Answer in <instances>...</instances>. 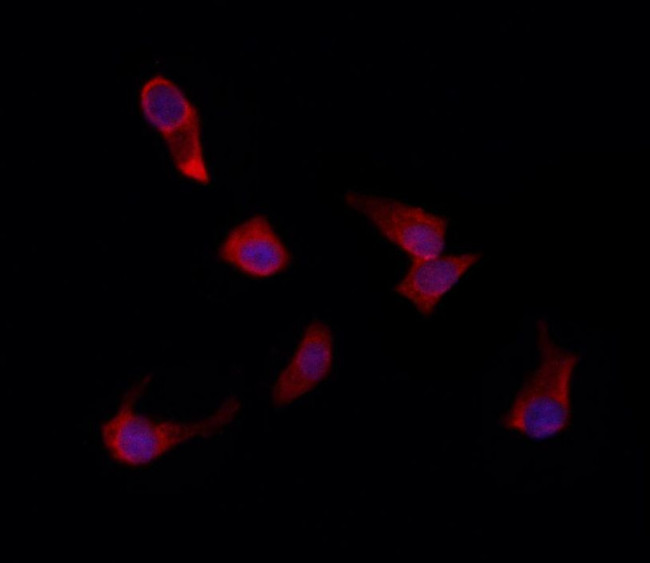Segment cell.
I'll list each match as a JSON object with an SVG mask.
<instances>
[{"label": "cell", "instance_id": "obj_6", "mask_svg": "<svg viewBox=\"0 0 650 563\" xmlns=\"http://www.w3.org/2000/svg\"><path fill=\"white\" fill-rule=\"evenodd\" d=\"M333 337L329 326L311 322L287 366L278 375L271 392L274 407H284L313 390L331 372Z\"/></svg>", "mask_w": 650, "mask_h": 563}, {"label": "cell", "instance_id": "obj_3", "mask_svg": "<svg viewBox=\"0 0 650 563\" xmlns=\"http://www.w3.org/2000/svg\"><path fill=\"white\" fill-rule=\"evenodd\" d=\"M139 103L146 120L167 144L177 171L188 179L208 184L199 114L183 91L169 78L157 74L142 85Z\"/></svg>", "mask_w": 650, "mask_h": 563}, {"label": "cell", "instance_id": "obj_4", "mask_svg": "<svg viewBox=\"0 0 650 563\" xmlns=\"http://www.w3.org/2000/svg\"><path fill=\"white\" fill-rule=\"evenodd\" d=\"M344 201L405 252L411 261L442 253L448 227L445 217L394 198L355 191L347 192Z\"/></svg>", "mask_w": 650, "mask_h": 563}, {"label": "cell", "instance_id": "obj_5", "mask_svg": "<svg viewBox=\"0 0 650 563\" xmlns=\"http://www.w3.org/2000/svg\"><path fill=\"white\" fill-rule=\"evenodd\" d=\"M219 257L256 278L274 276L284 271L291 261L288 248L263 215H255L235 226L222 242Z\"/></svg>", "mask_w": 650, "mask_h": 563}, {"label": "cell", "instance_id": "obj_7", "mask_svg": "<svg viewBox=\"0 0 650 563\" xmlns=\"http://www.w3.org/2000/svg\"><path fill=\"white\" fill-rule=\"evenodd\" d=\"M481 258L482 253L470 252L412 260L394 290L410 301L422 315L429 316L443 296Z\"/></svg>", "mask_w": 650, "mask_h": 563}, {"label": "cell", "instance_id": "obj_2", "mask_svg": "<svg viewBox=\"0 0 650 563\" xmlns=\"http://www.w3.org/2000/svg\"><path fill=\"white\" fill-rule=\"evenodd\" d=\"M536 331L539 364L527 377L502 423L532 439H545L569 424L570 380L579 356L556 344L545 320L537 321Z\"/></svg>", "mask_w": 650, "mask_h": 563}, {"label": "cell", "instance_id": "obj_1", "mask_svg": "<svg viewBox=\"0 0 650 563\" xmlns=\"http://www.w3.org/2000/svg\"><path fill=\"white\" fill-rule=\"evenodd\" d=\"M149 380L145 377L127 391L116 414L101 427L104 446L116 461L128 466L146 465L189 439L211 437L233 421L240 410V400L230 397L205 419L156 423L133 408Z\"/></svg>", "mask_w": 650, "mask_h": 563}]
</instances>
